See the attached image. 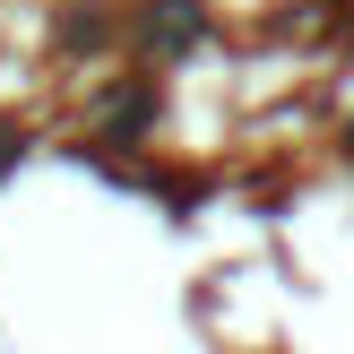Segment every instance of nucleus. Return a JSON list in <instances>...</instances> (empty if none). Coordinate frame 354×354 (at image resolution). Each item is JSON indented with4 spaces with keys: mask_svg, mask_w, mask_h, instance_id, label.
I'll return each instance as SVG.
<instances>
[{
    "mask_svg": "<svg viewBox=\"0 0 354 354\" xmlns=\"http://www.w3.org/2000/svg\"><path fill=\"white\" fill-rule=\"evenodd\" d=\"M9 156H17V130H0V165H9Z\"/></svg>",
    "mask_w": 354,
    "mask_h": 354,
    "instance_id": "f257e3e1",
    "label": "nucleus"
}]
</instances>
